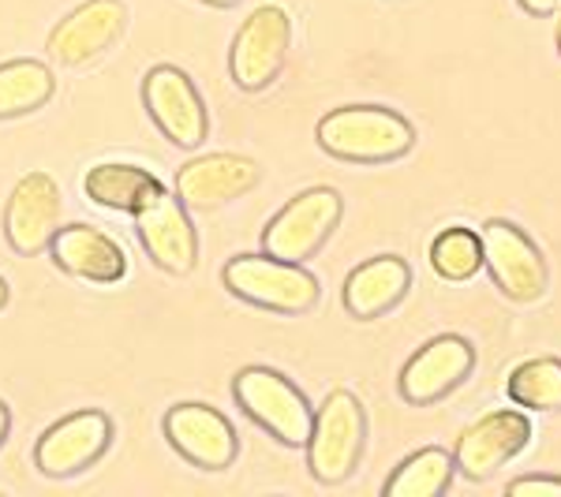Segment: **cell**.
I'll use <instances>...</instances> for the list:
<instances>
[{"instance_id":"obj_1","label":"cell","mask_w":561,"mask_h":497,"mask_svg":"<svg viewBox=\"0 0 561 497\" xmlns=\"http://www.w3.org/2000/svg\"><path fill=\"white\" fill-rule=\"evenodd\" d=\"M319 147L352 165H386L415 147V131L401 113L386 105H341L314 128Z\"/></svg>"},{"instance_id":"obj_2","label":"cell","mask_w":561,"mask_h":497,"mask_svg":"<svg viewBox=\"0 0 561 497\" xmlns=\"http://www.w3.org/2000/svg\"><path fill=\"white\" fill-rule=\"evenodd\" d=\"M221 281L237 300L274 314H307L319 303V277L300 262L274 255H237L225 262Z\"/></svg>"},{"instance_id":"obj_3","label":"cell","mask_w":561,"mask_h":497,"mask_svg":"<svg viewBox=\"0 0 561 497\" xmlns=\"http://www.w3.org/2000/svg\"><path fill=\"white\" fill-rule=\"evenodd\" d=\"M367 441V415L364 404L348 390H333L314 412L311 434H307V467L314 483L341 486L356 472Z\"/></svg>"},{"instance_id":"obj_4","label":"cell","mask_w":561,"mask_h":497,"mask_svg":"<svg viewBox=\"0 0 561 497\" xmlns=\"http://www.w3.org/2000/svg\"><path fill=\"white\" fill-rule=\"evenodd\" d=\"M232 396L243 408L255 427H262L270 438H277L280 446L300 449L307 446V434H311V404L307 396L288 382L280 370L274 367H243L232 378Z\"/></svg>"},{"instance_id":"obj_5","label":"cell","mask_w":561,"mask_h":497,"mask_svg":"<svg viewBox=\"0 0 561 497\" xmlns=\"http://www.w3.org/2000/svg\"><path fill=\"white\" fill-rule=\"evenodd\" d=\"M293 45V20L280 4H259L243 20L229 49V76L243 94H259L270 83H277L280 68L288 60Z\"/></svg>"},{"instance_id":"obj_6","label":"cell","mask_w":561,"mask_h":497,"mask_svg":"<svg viewBox=\"0 0 561 497\" xmlns=\"http://www.w3.org/2000/svg\"><path fill=\"white\" fill-rule=\"evenodd\" d=\"M345 203L333 187H307L280 210L262 232V251L285 262H304L322 251V243L341 224Z\"/></svg>"},{"instance_id":"obj_7","label":"cell","mask_w":561,"mask_h":497,"mask_svg":"<svg viewBox=\"0 0 561 497\" xmlns=\"http://www.w3.org/2000/svg\"><path fill=\"white\" fill-rule=\"evenodd\" d=\"M142 105H147L150 120L158 124V131L180 150H198L210 135V108L184 68H150L142 76Z\"/></svg>"},{"instance_id":"obj_8","label":"cell","mask_w":561,"mask_h":497,"mask_svg":"<svg viewBox=\"0 0 561 497\" xmlns=\"http://www.w3.org/2000/svg\"><path fill=\"white\" fill-rule=\"evenodd\" d=\"M161 430H165L173 453L184 456L192 467H203V472H225L240 456V438L232 423L203 401L173 404L161 419Z\"/></svg>"},{"instance_id":"obj_9","label":"cell","mask_w":561,"mask_h":497,"mask_svg":"<svg viewBox=\"0 0 561 497\" xmlns=\"http://www.w3.org/2000/svg\"><path fill=\"white\" fill-rule=\"evenodd\" d=\"M113 446V419L98 408L71 412L57 419L34 446V464L45 478H71L98 464Z\"/></svg>"},{"instance_id":"obj_10","label":"cell","mask_w":561,"mask_h":497,"mask_svg":"<svg viewBox=\"0 0 561 497\" xmlns=\"http://www.w3.org/2000/svg\"><path fill=\"white\" fill-rule=\"evenodd\" d=\"M483 266L491 269L497 292L513 303H536L547 292V262L539 247L513 221H486L479 229Z\"/></svg>"},{"instance_id":"obj_11","label":"cell","mask_w":561,"mask_h":497,"mask_svg":"<svg viewBox=\"0 0 561 497\" xmlns=\"http://www.w3.org/2000/svg\"><path fill=\"white\" fill-rule=\"evenodd\" d=\"M128 31V4L124 0H87L49 31L45 49L60 68H79L113 49Z\"/></svg>"},{"instance_id":"obj_12","label":"cell","mask_w":561,"mask_h":497,"mask_svg":"<svg viewBox=\"0 0 561 497\" xmlns=\"http://www.w3.org/2000/svg\"><path fill=\"white\" fill-rule=\"evenodd\" d=\"M65 217V195L49 173H26L4 203V236L15 255H42Z\"/></svg>"},{"instance_id":"obj_13","label":"cell","mask_w":561,"mask_h":497,"mask_svg":"<svg viewBox=\"0 0 561 497\" xmlns=\"http://www.w3.org/2000/svg\"><path fill=\"white\" fill-rule=\"evenodd\" d=\"M142 251L158 269L173 277H187L198 266V232L192 224V210L176 198V192H161L147 210L135 213Z\"/></svg>"},{"instance_id":"obj_14","label":"cell","mask_w":561,"mask_h":497,"mask_svg":"<svg viewBox=\"0 0 561 497\" xmlns=\"http://www.w3.org/2000/svg\"><path fill=\"white\" fill-rule=\"evenodd\" d=\"M259 161L243 158V153H203L176 169V198L187 210L210 213L248 195L259 184Z\"/></svg>"},{"instance_id":"obj_15","label":"cell","mask_w":561,"mask_h":497,"mask_svg":"<svg viewBox=\"0 0 561 497\" xmlns=\"http://www.w3.org/2000/svg\"><path fill=\"white\" fill-rule=\"evenodd\" d=\"M531 441V419L520 408H497L472 423L457 441L454 467L465 478H491L497 467L510 464L513 456L524 453Z\"/></svg>"},{"instance_id":"obj_16","label":"cell","mask_w":561,"mask_h":497,"mask_svg":"<svg viewBox=\"0 0 561 497\" xmlns=\"http://www.w3.org/2000/svg\"><path fill=\"white\" fill-rule=\"evenodd\" d=\"M476 367V348L468 345L457 333H446V337H434L431 345H423L415 356L404 363L401 378V396L409 404H434L446 393H454Z\"/></svg>"},{"instance_id":"obj_17","label":"cell","mask_w":561,"mask_h":497,"mask_svg":"<svg viewBox=\"0 0 561 497\" xmlns=\"http://www.w3.org/2000/svg\"><path fill=\"white\" fill-rule=\"evenodd\" d=\"M49 255L57 262V269L90 285H121L124 274H128V255H124L121 243L83 221L60 224L49 243Z\"/></svg>"},{"instance_id":"obj_18","label":"cell","mask_w":561,"mask_h":497,"mask_svg":"<svg viewBox=\"0 0 561 497\" xmlns=\"http://www.w3.org/2000/svg\"><path fill=\"white\" fill-rule=\"evenodd\" d=\"M409 288H412L409 262L397 255H378L352 269L341 300H345V311L352 319L370 322V319H382L386 311H393L409 296Z\"/></svg>"},{"instance_id":"obj_19","label":"cell","mask_w":561,"mask_h":497,"mask_svg":"<svg viewBox=\"0 0 561 497\" xmlns=\"http://www.w3.org/2000/svg\"><path fill=\"white\" fill-rule=\"evenodd\" d=\"M83 192L90 203H98L102 210L116 213H139L165 192L158 176L142 165H128V161H102L83 176Z\"/></svg>"},{"instance_id":"obj_20","label":"cell","mask_w":561,"mask_h":497,"mask_svg":"<svg viewBox=\"0 0 561 497\" xmlns=\"http://www.w3.org/2000/svg\"><path fill=\"white\" fill-rule=\"evenodd\" d=\"M53 94H57V76L42 60L20 57L0 65V120L38 113Z\"/></svg>"},{"instance_id":"obj_21","label":"cell","mask_w":561,"mask_h":497,"mask_svg":"<svg viewBox=\"0 0 561 497\" xmlns=\"http://www.w3.org/2000/svg\"><path fill=\"white\" fill-rule=\"evenodd\" d=\"M449 478H454V456L427 446L401 460V467L386 478V497H438L449 490Z\"/></svg>"},{"instance_id":"obj_22","label":"cell","mask_w":561,"mask_h":497,"mask_svg":"<svg viewBox=\"0 0 561 497\" xmlns=\"http://www.w3.org/2000/svg\"><path fill=\"white\" fill-rule=\"evenodd\" d=\"M505 393L517 408L528 412H561V359H528L510 374Z\"/></svg>"},{"instance_id":"obj_23","label":"cell","mask_w":561,"mask_h":497,"mask_svg":"<svg viewBox=\"0 0 561 497\" xmlns=\"http://www.w3.org/2000/svg\"><path fill=\"white\" fill-rule=\"evenodd\" d=\"M431 266L442 281H472L483 266V240L476 229H442L431 243Z\"/></svg>"},{"instance_id":"obj_24","label":"cell","mask_w":561,"mask_h":497,"mask_svg":"<svg viewBox=\"0 0 561 497\" xmlns=\"http://www.w3.org/2000/svg\"><path fill=\"white\" fill-rule=\"evenodd\" d=\"M513 497H561V478L558 475H524L517 483H510Z\"/></svg>"},{"instance_id":"obj_25","label":"cell","mask_w":561,"mask_h":497,"mask_svg":"<svg viewBox=\"0 0 561 497\" xmlns=\"http://www.w3.org/2000/svg\"><path fill=\"white\" fill-rule=\"evenodd\" d=\"M558 4H561V0H520V8H524L528 15H550Z\"/></svg>"},{"instance_id":"obj_26","label":"cell","mask_w":561,"mask_h":497,"mask_svg":"<svg viewBox=\"0 0 561 497\" xmlns=\"http://www.w3.org/2000/svg\"><path fill=\"white\" fill-rule=\"evenodd\" d=\"M8 430H12V412H8V404L0 401V449H4V441H8Z\"/></svg>"},{"instance_id":"obj_27","label":"cell","mask_w":561,"mask_h":497,"mask_svg":"<svg viewBox=\"0 0 561 497\" xmlns=\"http://www.w3.org/2000/svg\"><path fill=\"white\" fill-rule=\"evenodd\" d=\"M198 4H210V8H237L240 0H198Z\"/></svg>"},{"instance_id":"obj_28","label":"cell","mask_w":561,"mask_h":497,"mask_svg":"<svg viewBox=\"0 0 561 497\" xmlns=\"http://www.w3.org/2000/svg\"><path fill=\"white\" fill-rule=\"evenodd\" d=\"M8 296H12V288H8V281H4V277H0V311H4V307H8Z\"/></svg>"},{"instance_id":"obj_29","label":"cell","mask_w":561,"mask_h":497,"mask_svg":"<svg viewBox=\"0 0 561 497\" xmlns=\"http://www.w3.org/2000/svg\"><path fill=\"white\" fill-rule=\"evenodd\" d=\"M558 53H561V4H558Z\"/></svg>"}]
</instances>
